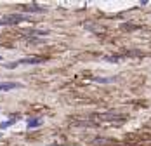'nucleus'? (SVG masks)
Instances as JSON below:
<instances>
[{
	"label": "nucleus",
	"instance_id": "f257e3e1",
	"mask_svg": "<svg viewBox=\"0 0 151 146\" xmlns=\"http://www.w3.org/2000/svg\"><path fill=\"white\" fill-rule=\"evenodd\" d=\"M26 17L21 14H11V16H4L2 19H0V25H17V23H21V21H24Z\"/></svg>",
	"mask_w": 151,
	"mask_h": 146
},
{
	"label": "nucleus",
	"instance_id": "f03ea898",
	"mask_svg": "<svg viewBox=\"0 0 151 146\" xmlns=\"http://www.w3.org/2000/svg\"><path fill=\"white\" fill-rule=\"evenodd\" d=\"M21 87L19 84L16 82H0V90H11V89H17Z\"/></svg>",
	"mask_w": 151,
	"mask_h": 146
},
{
	"label": "nucleus",
	"instance_id": "7ed1b4c3",
	"mask_svg": "<svg viewBox=\"0 0 151 146\" xmlns=\"http://www.w3.org/2000/svg\"><path fill=\"white\" fill-rule=\"evenodd\" d=\"M38 124H40V120H31V122H28L30 127H35V125H38Z\"/></svg>",
	"mask_w": 151,
	"mask_h": 146
}]
</instances>
